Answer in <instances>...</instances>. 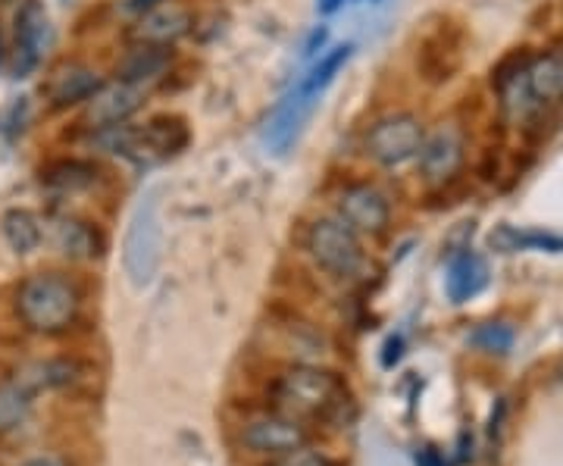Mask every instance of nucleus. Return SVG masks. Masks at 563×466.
Instances as JSON below:
<instances>
[{"instance_id":"34","label":"nucleus","mask_w":563,"mask_h":466,"mask_svg":"<svg viewBox=\"0 0 563 466\" xmlns=\"http://www.w3.org/2000/svg\"><path fill=\"white\" fill-rule=\"evenodd\" d=\"M422 466H439V461H435V454H432V451H422Z\"/></svg>"},{"instance_id":"21","label":"nucleus","mask_w":563,"mask_h":466,"mask_svg":"<svg viewBox=\"0 0 563 466\" xmlns=\"http://www.w3.org/2000/svg\"><path fill=\"white\" fill-rule=\"evenodd\" d=\"M0 232H3V238H7V244H10L16 254H32V251H38V244L44 242V229H41L38 213L22 210V207H13V210L3 213Z\"/></svg>"},{"instance_id":"24","label":"nucleus","mask_w":563,"mask_h":466,"mask_svg":"<svg viewBox=\"0 0 563 466\" xmlns=\"http://www.w3.org/2000/svg\"><path fill=\"white\" fill-rule=\"evenodd\" d=\"M485 285V266L476 254H461L454 264H451V276H448V295L451 301H466L473 298L479 288Z\"/></svg>"},{"instance_id":"30","label":"nucleus","mask_w":563,"mask_h":466,"mask_svg":"<svg viewBox=\"0 0 563 466\" xmlns=\"http://www.w3.org/2000/svg\"><path fill=\"white\" fill-rule=\"evenodd\" d=\"M325 38H329V32H325V25H320V29L310 35V41H307L303 54H317V47H322V44H325Z\"/></svg>"},{"instance_id":"9","label":"nucleus","mask_w":563,"mask_h":466,"mask_svg":"<svg viewBox=\"0 0 563 466\" xmlns=\"http://www.w3.org/2000/svg\"><path fill=\"white\" fill-rule=\"evenodd\" d=\"M191 144V129L179 113H157L135 129V163H161L181 154Z\"/></svg>"},{"instance_id":"33","label":"nucleus","mask_w":563,"mask_h":466,"mask_svg":"<svg viewBox=\"0 0 563 466\" xmlns=\"http://www.w3.org/2000/svg\"><path fill=\"white\" fill-rule=\"evenodd\" d=\"M342 7V0H317V10H320L322 16H329V13H335Z\"/></svg>"},{"instance_id":"6","label":"nucleus","mask_w":563,"mask_h":466,"mask_svg":"<svg viewBox=\"0 0 563 466\" xmlns=\"http://www.w3.org/2000/svg\"><path fill=\"white\" fill-rule=\"evenodd\" d=\"M125 273L132 276V282H151L157 260H161V223H157V203L154 195H147L139 203L129 235H125Z\"/></svg>"},{"instance_id":"13","label":"nucleus","mask_w":563,"mask_h":466,"mask_svg":"<svg viewBox=\"0 0 563 466\" xmlns=\"http://www.w3.org/2000/svg\"><path fill=\"white\" fill-rule=\"evenodd\" d=\"M317 101H320V98H310V95H303L301 88H295V91L273 110V116L266 122V132H263V142H266V147H269L273 154H285L291 144L298 142L303 122L310 120Z\"/></svg>"},{"instance_id":"18","label":"nucleus","mask_w":563,"mask_h":466,"mask_svg":"<svg viewBox=\"0 0 563 466\" xmlns=\"http://www.w3.org/2000/svg\"><path fill=\"white\" fill-rule=\"evenodd\" d=\"M103 81L91 66H63L54 79L47 81V101L54 110H69L76 103H85Z\"/></svg>"},{"instance_id":"10","label":"nucleus","mask_w":563,"mask_h":466,"mask_svg":"<svg viewBox=\"0 0 563 466\" xmlns=\"http://www.w3.org/2000/svg\"><path fill=\"white\" fill-rule=\"evenodd\" d=\"M420 173L429 185L451 182L454 176H461L463 160H466V142L457 125H442L432 135L422 138L420 154Z\"/></svg>"},{"instance_id":"32","label":"nucleus","mask_w":563,"mask_h":466,"mask_svg":"<svg viewBox=\"0 0 563 466\" xmlns=\"http://www.w3.org/2000/svg\"><path fill=\"white\" fill-rule=\"evenodd\" d=\"M163 0H129V10L132 13H147V10H154V7H161Z\"/></svg>"},{"instance_id":"1","label":"nucleus","mask_w":563,"mask_h":466,"mask_svg":"<svg viewBox=\"0 0 563 466\" xmlns=\"http://www.w3.org/2000/svg\"><path fill=\"white\" fill-rule=\"evenodd\" d=\"M344 395L347 388L342 379L320 366H291L269 388L273 410L295 417L301 423L329 420L344 407Z\"/></svg>"},{"instance_id":"20","label":"nucleus","mask_w":563,"mask_h":466,"mask_svg":"<svg viewBox=\"0 0 563 466\" xmlns=\"http://www.w3.org/2000/svg\"><path fill=\"white\" fill-rule=\"evenodd\" d=\"M41 182L54 191H81L98 182V166L81 157H63L41 169Z\"/></svg>"},{"instance_id":"19","label":"nucleus","mask_w":563,"mask_h":466,"mask_svg":"<svg viewBox=\"0 0 563 466\" xmlns=\"http://www.w3.org/2000/svg\"><path fill=\"white\" fill-rule=\"evenodd\" d=\"M79 379V364L76 360H38V364L22 366L13 382H20L32 398L38 391H51V388H66Z\"/></svg>"},{"instance_id":"23","label":"nucleus","mask_w":563,"mask_h":466,"mask_svg":"<svg viewBox=\"0 0 563 466\" xmlns=\"http://www.w3.org/2000/svg\"><path fill=\"white\" fill-rule=\"evenodd\" d=\"M32 417V395L20 382H0V439L20 432Z\"/></svg>"},{"instance_id":"2","label":"nucleus","mask_w":563,"mask_h":466,"mask_svg":"<svg viewBox=\"0 0 563 466\" xmlns=\"http://www.w3.org/2000/svg\"><path fill=\"white\" fill-rule=\"evenodd\" d=\"M16 313L38 335H60L79 317V288L60 273H35L16 291Z\"/></svg>"},{"instance_id":"7","label":"nucleus","mask_w":563,"mask_h":466,"mask_svg":"<svg viewBox=\"0 0 563 466\" xmlns=\"http://www.w3.org/2000/svg\"><path fill=\"white\" fill-rule=\"evenodd\" d=\"M54 41V25L41 0H22L16 10V44H13V79H25L38 69Z\"/></svg>"},{"instance_id":"12","label":"nucleus","mask_w":563,"mask_h":466,"mask_svg":"<svg viewBox=\"0 0 563 466\" xmlns=\"http://www.w3.org/2000/svg\"><path fill=\"white\" fill-rule=\"evenodd\" d=\"M339 220L344 225H351L357 235H379L385 232V225L391 220V207L388 198L376 185H347L342 195H339Z\"/></svg>"},{"instance_id":"29","label":"nucleus","mask_w":563,"mask_h":466,"mask_svg":"<svg viewBox=\"0 0 563 466\" xmlns=\"http://www.w3.org/2000/svg\"><path fill=\"white\" fill-rule=\"evenodd\" d=\"M22 466H73L69 461H63L57 454H44V457H32V461H25Z\"/></svg>"},{"instance_id":"4","label":"nucleus","mask_w":563,"mask_h":466,"mask_svg":"<svg viewBox=\"0 0 563 466\" xmlns=\"http://www.w3.org/2000/svg\"><path fill=\"white\" fill-rule=\"evenodd\" d=\"M463 54H466V29L457 20L444 16L439 25H432L420 38V47H417V73L432 88L448 85V81L461 73Z\"/></svg>"},{"instance_id":"11","label":"nucleus","mask_w":563,"mask_h":466,"mask_svg":"<svg viewBox=\"0 0 563 466\" xmlns=\"http://www.w3.org/2000/svg\"><path fill=\"white\" fill-rule=\"evenodd\" d=\"M144 91L139 85H129V81H110L101 85L88 101H85V116L81 122L98 132V129H110V125H122L129 122V116L139 113V107L144 103Z\"/></svg>"},{"instance_id":"14","label":"nucleus","mask_w":563,"mask_h":466,"mask_svg":"<svg viewBox=\"0 0 563 466\" xmlns=\"http://www.w3.org/2000/svg\"><path fill=\"white\" fill-rule=\"evenodd\" d=\"M191 25H195V16H191L188 7H181V3H161L154 10L141 13L139 25L132 29V41L173 47L176 41L191 32Z\"/></svg>"},{"instance_id":"5","label":"nucleus","mask_w":563,"mask_h":466,"mask_svg":"<svg viewBox=\"0 0 563 466\" xmlns=\"http://www.w3.org/2000/svg\"><path fill=\"white\" fill-rule=\"evenodd\" d=\"M422 138H426V129H422L420 116L388 113L369 125V132L363 138V151L379 166H401L420 154Z\"/></svg>"},{"instance_id":"16","label":"nucleus","mask_w":563,"mask_h":466,"mask_svg":"<svg viewBox=\"0 0 563 466\" xmlns=\"http://www.w3.org/2000/svg\"><path fill=\"white\" fill-rule=\"evenodd\" d=\"M173 63V51L161 47V44H139L117 63V79L129 81V85H139L147 88L151 81H157L169 69Z\"/></svg>"},{"instance_id":"8","label":"nucleus","mask_w":563,"mask_h":466,"mask_svg":"<svg viewBox=\"0 0 563 466\" xmlns=\"http://www.w3.org/2000/svg\"><path fill=\"white\" fill-rule=\"evenodd\" d=\"M310 442V429L295 417H285L279 410L261 413L254 420H247L242 426V445L263 457H285L298 447H307Z\"/></svg>"},{"instance_id":"17","label":"nucleus","mask_w":563,"mask_h":466,"mask_svg":"<svg viewBox=\"0 0 563 466\" xmlns=\"http://www.w3.org/2000/svg\"><path fill=\"white\" fill-rule=\"evenodd\" d=\"M523 88L536 103H563V51L536 54L532 66L526 69Z\"/></svg>"},{"instance_id":"27","label":"nucleus","mask_w":563,"mask_h":466,"mask_svg":"<svg viewBox=\"0 0 563 466\" xmlns=\"http://www.w3.org/2000/svg\"><path fill=\"white\" fill-rule=\"evenodd\" d=\"M504 169V147L501 142L498 144H488L483 154V160L476 163V176L483 179V182H495L498 176H501Z\"/></svg>"},{"instance_id":"15","label":"nucleus","mask_w":563,"mask_h":466,"mask_svg":"<svg viewBox=\"0 0 563 466\" xmlns=\"http://www.w3.org/2000/svg\"><path fill=\"white\" fill-rule=\"evenodd\" d=\"M51 242L66 260H95L107 251V238L101 229L76 217H57L51 220Z\"/></svg>"},{"instance_id":"26","label":"nucleus","mask_w":563,"mask_h":466,"mask_svg":"<svg viewBox=\"0 0 563 466\" xmlns=\"http://www.w3.org/2000/svg\"><path fill=\"white\" fill-rule=\"evenodd\" d=\"M473 342L483 347V351H498V354H504V351H510V345H514V332L507 325H483L473 335Z\"/></svg>"},{"instance_id":"28","label":"nucleus","mask_w":563,"mask_h":466,"mask_svg":"<svg viewBox=\"0 0 563 466\" xmlns=\"http://www.w3.org/2000/svg\"><path fill=\"white\" fill-rule=\"evenodd\" d=\"M276 466H335V464H332V461H325V457L317 454V451L298 447V451H291V454L279 457V464Z\"/></svg>"},{"instance_id":"25","label":"nucleus","mask_w":563,"mask_h":466,"mask_svg":"<svg viewBox=\"0 0 563 466\" xmlns=\"http://www.w3.org/2000/svg\"><path fill=\"white\" fill-rule=\"evenodd\" d=\"M351 44H344V47H335L332 54H325L313 69H310V76L298 85L303 95H310V98H322V91L335 81V76L342 73V66L351 60Z\"/></svg>"},{"instance_id":"3","label":"nucleus","mask_w":563,"mask_h":466,"mask_svg":"<svg viewBox=\"0 0 563 466\" xmlns=\"http://www.w3.org/2000/svg\"><path fill=\"white\" fill-rule=\"evenodd\" d=\"M307 254L335 279H354L366 264L357 232L342 220H320L307 232Z\"/></svg>"},{"instance_id":"22","label":"nucleus","mask_w":563,"mask_h":466,"mask_svg":"<svg viewBox=\"0 0 563 466\" xmlns=\"http://www.w3.org/2000/svg\"><path fill=\"white\" fill-rule=\"evenodd\" d=\"M532 60H536V47H529V44H517V47L504 51L501 57L492 63V69H488V88L495 95L507 91L514 81L523 79L526 69L532 66Z\"/></svg>"},{"instance_id":"31","label":"nucleus","mask_w":563,"mask_h":466,"mask_svg":"<svg viewBox=\"0 0 563 466\" xmlns=\"http://www.w3.org/2000/svg\"><path fill=\"white\" fill-rule=\"evenodd\" d=\"M401 357V339H388V345H385V357H383V364L385 366H391L395 360Z\"/></svg>"}]
</instances>
